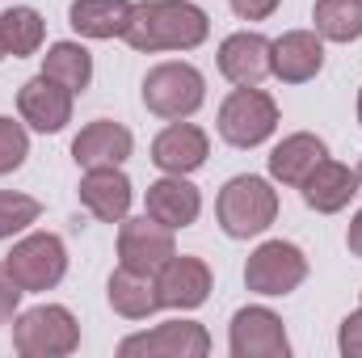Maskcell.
I'll return each mask as SVG.
<instances>
[{"mask_svg": "<svg viewBox=\"0 0 362 358\" xmlns=\"http://www.w3.org/2000/svg\"><path fill=\"white\" fill-rule=\"evenodd\" d=\"M211 34V17L189 0H144L131 8V21L122 30L131 51L156 55V51H194Z\"/></svg>", "mask_w": 362, "mask_h": 358, "instance_id": "1", "label": "cell"}, {"mask_svg": "<svg viewBox=\"0 0 362 358\" xmlns=\"http://www.w3.org/2000/svg\"><path fill=\"white\" fill-rule=\"evenodd\" d=\"M215 215H219L223 236H232V241L262 236L274 219H278V190H274L266 178L240 173V178H232L219 190Z\"/></svg>", "mask_w": 362, "mask_h": 358, "instance_id": "2", "label": "cell"}, {"mask_svg": "<svg viewBox=\"0 0 362 358\" xmlns=\"http://www.w3.org/2000/svg\"><path fill=\"white\" fill-rule=\"evenodd\" d=\"M81 346V325L64 304H38L13 316V350L21 358H68Z\"/></svg>", "mask_w": 362, "mask_h": 358, "instance_id": "3", "label": "cell"}, {"mask_svg": "<svg viewBox=\"0 0 362 358\" xmlns=\"http://www.w3.org/2000/svg\"><path fill=\"white\" fill-rule=\"evenodd\" d=\"M278 131V101L257 85H236L219 105V135L232 148H257Z\"/></svg>", "mask_w": 362, "mask_h": 358, "instance_id": "4", "label": "cell"}, {"mask_svg": "<svg viewBox=\"0 0 362 358\" xmlns=\"http://www.w3.org/2000/svg\"><path fill=\"white\" fill-rule=\"evenodd\" d=\"M206 101V81L194 64L185 59H169V64H156L148 76H144V105L156 114V118H189L198 105Z\"/></svg>", "mask_w": 362, "mask_h": 358, "instance_id": "5", "label": "cell"}, {"mask_svg": "<svg viewBox=\"0 0 362 358\" xmlns=\"http://www.w3.org/2000/svg\"><path fill=\"white\" fill-rule=\"evenodd\" d=\"M4 266L13 274V282L34 295V291H51L64 282L68 274V245L55 232H30L13 245V253L4 258Z\"/></svg>", "mask_w": 362, "mask_h": 358, "instance_id": "6", "label": "cell"}, {"mask_svg": "<svg viewBox=\"0 0 362 358\" xmlns=\"http://www.w3.org/2000/svg\"><path fill=\"white\" fill-rule=\"evenodd\" d=\"M308 278V258L291 241H266L245 262V287L257 295H291Z\"/></svg>", "mask_w": 362, "mask_h": 358, "instance_id": "7", "label": "cell"}, {"mask_svg": "<svg viewBox=\"0 0 362 358\" xmlns=\"http://www.w3.org/2000/svg\"><path fill=\"white\" fill-rule=\"evenodd\" d=\"M122 358H206L211 354V333L198 321H169L148 333L122 337L118 342Z\"/></svg>", "mask_w": 362, "mask_h": 358, "instance_id": "8", "label": "cell"}, {"mask_svg": "<svg viewBox=\"0 0 362 358\" xmlns=\"http://www.w3.org/2000/svg\"><path fill=\"white\" fill-rule=\"evenodd\" d=\"M173 253H177L173 228L156 224L152 215H139V219H122L118 224V266L135 270V274H156Z\"/></svg>", "mask_w": 362, "mask_h": 358, "instance_id": "9", "label": "cell"}, {"mask_svg": "<svg viewBox=\"0 0 362 358\" xmlns=\"http://www.w3.org/2000/svg\"><path fill=\"white\" fill-rule=\"evenodd\" d=\"M228 350H232V358H286L291 342H286L282 316L270 308H240L232 316Z\"/></svg>", "mask_w": 362, "mask_h": 358, "instance_id": "10", "label": "cell"}, {"mask_svg": "<svg viewBox=\"0 0 362 358\" xmlns=\"http://www.w3.org/2000/svg\"><path fill=\"white\" fill-rule=\"evenodd\" d=\"M156 291H160V308L173 312H194L211 299V266L202 258L173 253L165 266L156 270Z\"/></svg>", "mask_w": 362, "mask_h": 358, "instance_id": "11", "label": "cell"}, {"mask_svg": "<svg viewBox=\"0 0 362 358\" xmlns=\"http://www.w3.org/2000/svg\"><path fill=\"white\" fill-rule=\"evenodd\" d=\"M72 97L76 93L59 81H51L47 72H38L34 81H25L17 93V110H21V122H30L34 131L42 135H55L72 122Z\"/></svg>", "mask_w": 362, "mask_h": 358, "instance_id": "12", "label": "cell"}, {"mask_svg": "<svg viewBox=\"0 0 362 358\" xmlns=\"http://www.w3.org/2000/svg\"><path fill=\"white\" fill-rule=\"evenodd\" d=\"M325 68V38L316 30H286L270 42V72L282 85H308Z\"/></svg>", "mask_w": 362, "mask_h": 358, "instance_id": "13", "label": "cell"}, {"mask_svg": "<svg viewBox=\"0 0 362 358\" xmlns=\"http://www.w3.org/2000/svg\"><path fill=\"white\" fill-rule=\"evenodd\" d=\"M206 156H211V139H206V131L194 127V122H185V118L169 122V127L152 139V165H156L160 173L189 178L194 169L206 165Z\"/></svg>", "mask_w": 362, "mask_h": 358, "instance_id": "14", "label": "cell"}, {"mask_svg": "<svg viewBox=\"0 0 362 358\" xmlns=\"http://www.w3.org/2000/svg\"><path fill=\"white\" fill-rule=\"evenodd\" d=\"M76 194H81L85 211H89L93 219H101V224H122L127 211H131V198H135L131 178H127L118 165L85 169V178H81V190H76Z\"/></svg>", "mask_w": 362, "mask_h": 358, "instance_id": "15", "label": "cell"}, {"mask_svg": "<svg viewBox=\"0 0 362 358\" xmlns=\"http://www.w3.org/2000/svg\"><path fill=\"white\" fill-rule=\"evenodd\" d=\"M219 72L232 85H262L270 76V38L257 30L228 34L219 42Z\"/></svg>", "mask_w": 362, "mask_h": 358, "instance_id": "16", "label": "cell"}, {"mask_svg": "<svg viewBox=\"0 0 362 358\" xmlns=\"http://www.w3.org/2000/svg\"><path fill=\"white\" fill-rule=\"evenodd\" d=\"M135 139L122 122L114 118H97L89 127H81V135L72 139V161L81 169H105V165H122L131 156Z\"/></svg>", "mask_w": 362, "mask_h": 358, "instance_id": "17", "label": "cell"}, {"mask_svg": "<svg viewBox=\"0 0 362 358\" xmlns=\"http://www.w3.org/2000/svg\"><path fill=\"white\" fill-rule=\"evenodd\" d=\"M148 215L156 219V224H165V228H189V224H198V215H202V194H198V185L194 181L177 178V173H165L160 181H152L148 185Z\"/></svg>", "mask_w": 362, "mask_h": 358, "instance_id": "18", "label": "cell"}, {"mask_svg": "<svg viewBox=\"0 0 362 358\" xmlns=\"http://www.w3.org/2000/svg\"><path fill=\"white\" fill-rule=\"evenodd\" d=\"M303 202L316 211V215H337L341 207H350V198L358 194V173L350 165H337V161H320L308 178H303Z\"/></svg>", "mask_w": 362, "mask_h": 358, "instance_id": "19", "label": "cell"}, {"mask_svg": "<svg viewBox=\"0 0 362 358\" xmlns=\"http://www.w3.org/2000/svg\"><path fill=\"white\" fill-rule=\"evenodd\" d=\"M325 156H329V148H325L320 135H312V131H295V135H286V139L270 152V178L299 190L303 178H308Z\"/></svg>", "mask_w": 362, "mask_h": 358, "instance_id": "20", "label": "cell"}, {"mask_svg": "<svg viewBox=\"0 0 362 358\" xmlns=\"http://www.w3.org/2000/svg\"><path fill=\"white\" fill-rule=\"evenodd\" d=\"M110 308L127 321H148L160 308V291H156V274H135V270L118 266L105 282Z\"/></svg>", "mask_w": 362, "mask_h": 358, "instance_id": "21", "label": "cell"}, {"mask_svg": "<svg viewBox=\"0 0 362 358\" xmlns=\"http://www.w3.org/2000/svg\"><path fill=\"white\" fill-rule=\"evenodd\" d=\"M131 0H72L68 8V25L81 38H122L127 21H131Z\"/></svg>", "mask_w": 362, "mask_h": 358, "instance_id": "22", "label": "cell"}, {"mask_svg": "<svg viewBox=\"0 0 362 358\" xmlns=\"http://www.w3.org/2000/svg\"><path fill=\"white\" fill-rule=\"evenodd\" d=\"M42 38H47V21H42L38 8L13 4V8L0 13V42H4V51H8L13 59L34 55V51L42 47Z\"/></svg>", "mask_w": 362, "mask_h": 358, "instance_id": "23", "label": "cell"}, {"mask_svg": "<svg viewBox=\"0 0 362 358\" xmlns=\"http://www.w3.org/2000/svg\"><path fill=\"white\" fill-rule=\"evenodd\" d=\"M312 21H316V34L325 42H358L362 38V0H316Z\"/></svg>", "mask_w": 362, "mask_h": 358, "instance_id": "24", "label": "cell"}, {"mask_svg": "<svg viewBox=\"0 0 362 358\" xmlns=\"http://www.w3.org/2000/svg\"><path fill=\"white\" fill-rule=\"evenodd\" d=\"M42 72L59 85H68L72 93H85L93 85V55L81 42H55L42 55Z\"/></svg>", "mask_w": 362, "mask_h": 358, "instance_id": "25", "label": "cell"}, {"mask_svg": "<svg viewBox=\"0 0 362 358\" xmlns=\"http://www.w3.org/2000/svg\"><path fill=\"white\" fill-rule=\"evenodd\" d=\"M38 215H42L38 198L17 194V190H0V241H8V236L25 232L30 224H38Z\"/></svg>", "mask_w": 362, "mask_h": 358, "instance_id": "26", "label": "cell"}, {"mask_svg": "<svg viewBox=\"0 0 362 358\" xmlns=\"http://www.w3.org/2000/svg\"><path fill=\"white\" fill-rule=\"evenodd\" d=\"M25 156H30V135H25V127L0 114V178H4V173H17V169L25 165Z\"/></svg>", "mask_w": 362, "mask_h": 358, "instance_id": "27", "label": "cell"}, {"mask_svg": "<svg viewBox=\"0 0 362 358\" xmlns=\"http://www.w3.org/2000/svg\"><path fill=\"white\" fill-rule=\"evenodd\" d=\"M21 287L13 282V274H8V266L0 262V325H8L13 316H17V308H21Z\"/></svg>", "mask_w": 362, "mask_h": 358, "instance_id": "28", "label": "cell"}, {"mask_svg": "<svg viewBox=\"0 0 362 358\" xmlns=\"http://www.w3.org/2000/svg\"><path fill=\"white\" fill-rule=\"evenodd\" d=\"M337 350H341L346 358H362V308H358V312H350V316L341 321Z\"/></svg>", "mask_w": 362, "mask_h": 358, "instance_id": "29", "label": "cell"}, {"mask_svg": "<svg viewBox=\"0 0 362 358\" xmlns=\"http://www.w3.org/2000/svg\"><path fill=\"white\" fill-rule=\"evenodd\" d=\"M228 4H232V13H236L240 21H266V17L278 13L282 0H228Z\"/></svg>", "mask_w": 362, "mask_h": 358, "instance_id": "30", "label": "cell"}, {"mask_svg": "<svg viewBox=\"0 0 362 358\" xmlns=\"http://www.w3.org/2000/svg\"><path fill=\"white\" fill-rule=\"evenodd\" d=\"M346 245H350V253L362 258V211L350 219V232H346Z\"/></svg>", "mask_w": 362, "mask_h": 358, "instance_id": "31", "label": "cell"}, {"mask_svg": "<svg viewBox=\"0 0 362 358\" xmlns=\"http://www.w3.org/2000/svg\"><path fill=\"white\" fill-rule=\"evenodd\" d=\"M358 122H362V89H358Z\"/></svg>", "mask_w": 362, "mask_h": 358, "instance_id": "32", "label": "cell"}, {"mask_svg": "<svg viewBox=\"0 0 362 358\" xmlns=\"http://www.w3.org/2000/svg\"><path fill=\"white\" fill-rule=\"evenodd\" d=\"M354 173H358V185H362V165H358V169H354Z\"/></svg>", "mask_w": 362, "mask_h": 358, "instance_id": "33", "label": "cell"}, {"mask_svg": "<svg viewBox=\"0 0 362 358\" xmlns=\"http://www.w3.org/2000/svg\"><path fill=\"white\" fill-rule=\"evenodd\" d=\"M4 55H8V51H4V42H0V59H4Z\"/></svg>", "mask_w": 362, "mask_h": 358, "instance_id": "34", "label": "cell"}]
</instances>
